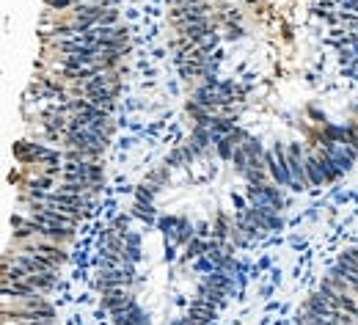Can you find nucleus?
Wrapping results in <instances>:
<instances>
[{"label":"nucleus","instance_id":"1","mask_svg":"<svg viewBox=\"0 0 358 325\" xmlns=\"http://www.w3.org/2000/svg\"><path fill=\"white\" fill-rule=\"evenodd\" d=\"M231 289V248L207 237L174 243L133 212L99 237L96 292L113 325H210Z\"/></svg>","mask_w":358,"mask_h":325},{"label":"nucleus","instance_id":"2","mask_svg":"<svg viewBox=\"0 0 358 325\" xmlns=\"http://www.w3.org/2000/svg\"><path fill=\"white\" fill-rule=\"evenodd\" d=\"M292 325H358V245L339 254Z\"/></svg>","mask_w":358,"mask_h":325}]
</instances>
